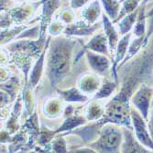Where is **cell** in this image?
<instances>
[{
  "label": "cell",
  "instance_id": "cell-27",
  "mask_svg": "<svg viewBox=\"0 0 153 153\" xmlns=\"http://www.w3.org/2000/svg\"><path fill=\"white\" fill-rule=\"evenodd\" d=\"M118 82L116 81H106L104 83H102V85L100 86V88L97 90V92L94 94V97L92 99H95V100H101V99H105L108 98L111 95H112L117 87Z\"/></svg>",
  "mask_w": 153,
  "mask_h": 153
},
{
  "label": "cell",
  "instance_id": "cell-23",
  "mask_svg": "<svg viewBox=\"0 0 153 153\" xmlns=\"http://www.w3.org/2000/svg\"><path fill=\"white\" fill-rule=\"evenodd\" d=\"M27 25H16L11 26L7 29L1 30V46H5L10 41L17 39V38L27 29Z\"/></svg>",
  "mask_w": 153,
  "mask_h": 153
},
{
  "label": "cell",
  "instance_id": "cell-14",
  "mask_svg": "<svg viewBox=\"0 0 153 153\" xmlns=\"http://www.w3.org/2000/svg\"><path fill=\"white\" fill-rule=\"evenodd\" d=\"M11 53H12V58L10 62H13L16 66H18V68L20 69L23 72L24 76H25V85H27L30 73L31 70L33 56L25 52H21V51H16V52H11Z\"/></svg>",
  "mask_w": 153,
  "mask_h": 153
},
{
  "label": "cell",
  "instance_id": "cell-10",
  "mask_svg": "<svg viewBox=\"0 0 153 153\" xmlns=\"http://www.w3.org/2000/svg\"><path fill=\"white\" fill-rule=\"evenodd\" d=\"M123 141L121 144L120 152H135V153H148L151 152L149 149L144 147L132 132V129L125 128L123 130Z\"/></svg>",
  "mask_w": 153,
  "mask_h": 153
},
{
  "label": "cell",
  "instance_id": "cell-25",
  "mask_svg": "<svg viewBox=\"0 0 153 153\" xmlns=\"http://www.w3.org/2000/svg\"><path fill=\"white\" fill-rule=\"evenodd\" d=\"M19 86H20L19 79L18 77L12 76L8 80L1 82V92L8 95V97L13 102L17 98Z\"/></svg>",
  "mask_w": 153,
  "mask_h": 153
},
{
  "label": "cell",
  "instance_id": "cell-18",
  "mask_svg": "<svg viewBox=\"0 0 153 153\" xmlns=\"http://www.w3.org/2000/svg\"><path fill=\"white\" fill-rule=\"evenodd\" d=\"M22 102H23L22 96L19 95L17 97V102L10 113L9 118H8L7 122L6 123V129L10 134H15L19 129V118L20 117V113L22 110Z\"/></svg>",
  "mask_w": 153,
  "mask_h": 153
},
{
  "label": "cell",
  "instance_id": "cell-2",
  "mask_svg": "<svg viewBox=\"0 0 153 153\" xmlns=\"http://www.w3.org/2000/svg\"><path fill=\"white\" fill-rule=\"evenodd\" d=\"M118 127L114 124H105L102 128L98 137L87 144V146L96 152H119L123 141V132Z\"/></svg>",
  "mask_w": 153,
  "mask_h": 153
},
{
  "label": "cell",
  "instance_id": "cell-19",
  "mask_svg": "<svg viewBox=\"0 0 153 153\" xmlns=\"http://www.w3.org/2000/svg\"><path fill=\"white\" fill-rule=\"evenodd\" d=\"M105 109V106L100 102V100L92 99L86 105L85 112H83V116L86 117L87 121L90 122L99 120L104 116Z\"/></svg>",
  "mask_w": 153,
  "mask_h": 153
},
{
  "label": "cell",
  "instance_id": "cell-26",
  "mask_svg": "<svg viewBox=\"0 0 153 153\" xmlns=\"http://www.w3.org/2000/svg\"><path fill=\"white\" fill-rule=\"evenodd\" d=\"M138 12H140V7L137 10H135L132 13H129L128 15L125 16L119 22H118V29L120 35H126L133 30L134 25L137 21Z\"/></svg>",
  "mask_w": 153,
  "mask_h": 153
},
{
  "label": "cell",
  "instance_id": "cell-29",
  "mask_svg": "<svg viewBox=\"0 0 153 153\" xmlns=\"http://www.w3.org/2000/svg\"><path fill=\"white\" fill-rule=\"evenodd\" d=\"M100 1L108 18L112 19V21H115L121 8V1L120 0H100Z\"/></svg>",
  "mask_w": 153,
  "mask_h": 153
},
{
  "label": "cell",
  "instance_id": "cell-45",
  "mask_svg": "<svg viewBox=\"0 0 153 153\" xmlns=\"http://www.w3.org/2000/svg\"><path fill=\"white\" fill-rule=\"evenodd\" d=\"M120 1H121V2H123V1H124V0H120Z\"/></svg>",
  "mask_w": 153,
  "mask_h": 153
},
{
  "label": "cell",
  "instance_id": "cell-4",
  "mask_svg": "<svg viewBox=\"0 0 153 153\" xmlns=\"http://www.w3.org/2000/svg\"><path fill=\"white\" fill-rule=\"evenodd\" d=\"M153 99V87L147 85L146 83H141L138 85L131 97V102L140 112L142 117L148 121L149 108L151 107V102Z\"/></svg>",
  "mask_w": 153,
  "mask_h": 153
},
{
  "label": "cell",
  "instance_id": "cell-42",
  "mask_svg": "<svg viewBox=\"0 0 153 153\" xmlns=\"http://www.w3.org/2000/svg\"><path fill=\"white\" fill-rule=\"evenodd\" d=\"M151 16H153V7H152L149 12H147V18L151 17Z\"/></svg>",
  "mask_w": 153,
  "mask_h": 153
},
{
  "label": "cell",
  "instance_id": "cell-44",
  "mask_svg": "<svg viewBox=\"0 0 153 153\" xmlns=\"http://www.w3.org/2000/svg\"><path fill=\"white\" fill-rule=\"evenodd\" d=\"M151 107H153V99H152V102H151Z\"/></svg>",
  "mask_w": 153,
  "mask_h": 153
},
{
  "label": "cell",
  "instance_id": "cell-35",
  "mask_svg": "<svg viewBox=\"0 0 153 153\" xmlns=\"http://www.w3.org/2000/svg\"><path fill=\"white\" fill-rule=\"evenodd\" d=\"M91 0H70V6L74 9H78L87 5Z\"/></svg>",
  "mask_w": 153,
  "mask_h": 153
},
{
  "label": "cell",
  "instance_id": "cell-32",
  "mask_svg": "<svg viewBox=\"0 0 153 153\" xmlns=\"http://www.w3.org/2000/svg\"><path fill=\"white\" fill-rule=\"evenodd\" d=\"M64 135H60V136H55V137L51 141V150L53 152H68L67 149V143L64 138Z\"/></svg>",
  "mask_w": 153,
  "mask_h": 153
},
{
  "label": "cell",
  "instance_id": "cell-40",
  "mask_svg": "<svg viewBox=\"0 0 153 153\" xmlns=\"http://www.w3.org/2000/svg\"><path fill=\"white\" fill-rule=\"evenodd\" d=\"M148 128H149V134H150V137L153 140V113L150 115L149 120H148Z\"/></svg>",
  "mask_w": 153,
  "mask_h": 153
},
{
  "label": "cell",
  "instance_id": "cell-46",
  "mask_svg": "<svg viewBox=\"0 0 153 153\" xmlns=\"http://www.w3.org/2000/svg\"><path fill=\"white\" fill-rule=\"evenodd\" d=\"M143 1H146V2H147V0H143Z\"/></svg>",
  "mask_w": 153,
  "mask_h": 153
},
{
  "label": "cell",
  "instance_id": "cell-22",
  "mask_svg": "<svg viewBox=\"0 0 153 153\" xmlns=\"http://www.w3.org/2000/svg\"><path fill=\"white\" fill-rule=\"evenodd\" d=\"M62 99L59 98H50L45 101L43 105V113L48 118H56L61 116L63 111Z\"/></svg>",
  "mask_w": 153,
  "mask_h": 153
},
{
  "label": "cell",
  "instance_id": "cell-31",
  "mask_svg": "<svg viewBox=\"0 0 153 153\" xmlns=\"http://www.w3.org/2000/svg\"><path fill=\"white\" fill-rule=\"evenodd\" d=\"M57 134L55 133V130H51L50 128H46L45 126H41L39 135L38 137V141L37 145L41 146V147H49L51 146V141L55 137Z\"/></svg>",
  "mask_w": 153,
  "mask_h": 153
},
{
  "label": "cell",
  "instance_id": "cell-5",
  "mask_svg": "<svg viewBox=\"0 0 153 153\" xmlns=\"http://www.w3.org/2000/svg\"><path fill=\"white\" fill-rule=\"evenodd\" d=\"M131 121L134 134L137 140L144 147L153 151V140L149 131L147 120L136 108H131Z\"/></svg>",
  "mask_w": 153,
  "mask_h": 153
},
{
  "label": "cell",
  "instance_id": "cell-7",
  "mask_svg": "<svg viewBox=\"0 0 153 153\" xmlns=\"http://www.w3.org/2000/svg\"><path fill=\"white\" fill-rule=\"evenodd\" d=\"M100 23L90 24L85 20H78L71 24H68L65 27L63 34L65 37H87L92 36L97 30L99 29Z\"/></svg>",
  "mask_w": 153,
  "mask_h": 153
},
{
  "label": "cell",
  "instance_id": "cell-1",
  "mask_svg": "<svg viewBox=\"0 0 153 153\" xmlns=\"http://www.w3.org/2000/svg\"><path fill=\"white\" fill-rule=\"evenodd\" d=\"M47 54L46 74L51 86L62 80L71 70L73 52L76 45V40L63 37L55 39L50 43Z\"/></svg>",
  "mask_w": 153,
  "mask_h": 153
},
{
  "label": "cell",
  "instance_id": "cell-16",
  "mask_svg": "<svg viewBox=\"0 0 153 153\" xmlns=\"http://www.w3.org/2000/svg\"><path fill=\"white\" fill-rule=\"evenodd\" d=\"M87 119L85 116L82 115H78V114H74L68 117H65L64 121L62 122V124L61 126L55 130V133L56 134H60V133H63L66 132V134H68L69 132H71L72 130L80 128L83 125H85L87 123Z\"/></svg>",
  "mask_w": 153,
  "mask_h": 153
},
{
  "label": "cell",
  "instance_id": "cell-43",
  "mask_svg": "<svg viewBox=\"0 0 153 153\" xmlns=\"http://www.w3.org/2000/svg\"><path fill=\"white\" fill-rule=\"evenodd\" d=\"M16 1H19V2H21V1H25V0H16Z\"/></svg>",
  "mask_w": 153,
  "mask_h": 153
},
{
  "label": "cell",
  "instance_id": "cell-12",
  "mask_svg": "<svg viewBox=\"0 0 153 153\" xmlns=\"http://www.w3.org/2000/svg\"><path fill=\"white\" fill-rule=\"evenodd\" d=\"M101 85V78L95 73L86 72L81 74L77 81V87L85 94H95Z\"/></svg>",
  "mask_w": 153,
  "mask_h": 153
},
{
  "label": "cell",
  "instance_id": "cell-41",
  "mask_svg": "<svg viewBox=\"0 0 153 153\" xmlns=\"http://www.w3.org/2000/svg\"><path fill=\"white\" fill-rule=\"evenodd\" d=\"M9 0H1V11H7L9 9Z\"/></svg>",
  "mask_w": 153,
  "mask_h": 153
},
{
  "label": "cell",
  "instance_id": "cell-13",
  "mask_svg": "<svg viewBox=\"0 0 153 153\" xmlns=\"http://www.w3.org/2000/svg\"><path fill=\"white\" fill-rule=\"evenodd\" d=\"M51 37H48L47 39V44L44 49V51L41 52V54L37 58L36 62L34 63L33 67L31 68L30 76H29V82H27V85L31 89H35L38 85V83L41 78V75L43 74V69H44V62H45V55L47 53V51L49 49L50 43H51Z\"/></svg>",
  "mask_w": 153,
  "mask_h": 153
},
{
  "label": "cell",
  "instance_id": "cell-20",
  "mask_svg": "<svg viewBox=\"0 0 153 153\" xmlns=\"http://www.w3.org/2000/svg\"><path fill=\"white\" fill-rule=\"evenodd\" d=\"M101 6L98 0H94L92 3L83 7L81 16L83 20L90 24H94L101 16Z\"/></svg>",
  "mask_w": 153,
  "mask_h": 153
},
{
  "label": "cell",
  "instance_id": "cell-21",
  "mask_svg": "<svg viewBox=\"0 0 153 153\" xmlns=\"http://www.w3.org/2000/svg\"><path fill=\"white\" fill-rule=\"evenodd\" d=\"M147 12H146V1H142V5L140 6V12L137 21L133 27V34L136 38L144 37L147 33Z\"/></svg>",
  "mask_w": 153,
  "mask_h": 153
},
{
  "label": "cell",
  "instance_id": "cell-11",
  "mask_svg": "<svg viewBox=\"0 0 153 153\" xmlns=\"http://www.w3.org/2000/svg\"><path fill=\"white\" fill-rule=\"evenodd\" d=\"M85 54L86 55L89 66L95 74L101 75L107 74L110 68V60L108 59V56L92 51H86Z\"/></svg>",
  "mask_w": 153,
  "mask_h": 153
},
{
  "label": "cell",
  "instance_id": "cell-33",
  "mask_svg": "<svg viewBox=\"0 0 153 153\" xmlns=\"http://www.w3.org/2000/svg\"><path fill=\"white\" fill-rule=\"evenodd\" d=\"M65 27H66V24L58 19H55L54 21H51L47 31L50 34V36L57 37L61 33H63Z\"/></svg>",
  "mask_w": 153,
  "mask_h": 153
},
{
  "label": "cell",
  "instance_id": "cell-9",
  "mask_svg": "<svg viewBox=\"0 0 153 153\" xmlns=\"http://www.w3.org/2000/svg\"><path fill=\"white\" fill-rule=\"evenodd\" d=\"M130 38H131V33H128L126 35H123V37L119 39L117 49H116V55L113 60V64L112 68H111V74L114 78V81L118 82L117 80V71H119V66L121 62L124 61L125 57H126L128 46L130 44Z\"/></svg>",
  "mask_w": 153,
  "mask_h": 153
},
{
  "label": "cell",
  "instance_id": "cell-17",
  "mask_svg": "<svg viewBox=\"0 0 153 153\" xmlns=\"http://www.w3.org/2000/svg\"><path fill=\"white\" fill-rule=\"evenodd\" d=\"M56 91L61 98L67 103H85L89 100V97L78 87H71L65 90L56 88Z\"/></svg>",
  "mask_w": 153,
  "mask_h": 153
},
{
  "label": "cell",
  "instance_id": "cell-30",
  "mask_svg": "<svg viewBox=\"0 0 153 153\" xmlns=\"http://www.w3.org/2000/svg\"><path fill=\"white\" fill-rule=\"evenodd\" d=\"M143 0H124L122 3V7L120 8L119 14L117 18V19L115 21H113V23H117L119 22L125 16L128 15L129 13L134 12L135 10H137L140 6L141 5V2Z\"/></svg>",
  "mask_w": 153,
  "mask_h": 153
},
{
  "label": "cell",
  "instance_id": "cell-36",
  "mask_svg": "<svg viewBox=\"0 0 153 153\" xmlns=\"http://www.w3.org/2000/svg\"><path fill=\"white\" fill-rule=\"evenodd\" d=\"M10 135L11 134L7 129L1 130V144H7L11 141L12 137Z\"/></svg>",
  "mask_w": 153,
  "mask_h": 153
},
{
  "label": "cell",
  "instance_id": "cell-15",
  "mask_svg": "<svg viewBox=\"0 0 153 153\" xmlns=\"http://www.w3.org/2000/svg\"><path fill=\"white\" fill-rule=\"evenodd\" d=\"M102 24L105 30V34L108 40V45H109L111 55L113 56L119 41V32L116 30L113 21H111V19L108 18L106 14H102Z\"/></svg>",
  "mask_w": 153,
  "mask_h": 153
},
{
  "label": "cell",
  "instance_id": "cell-37",
  "mask_svg": "<svg viewBox=\"0 0 153 153\" xmlns=\"http://www.w3.org/2000/svg\"><path fill=\"white\" fill-rule=\"evenodd\" d=\"M74 107L72 105H68L65 108H64V110H63V116H64V118L65 117H70V116H72V115H74Z\"/></svg>",
  "mask_w": 153,
  "mask_h": 153
},
{
  "label": "cell",
  "instance_id": "cell-38",
  "mask_svg": "<svg viewBox=\"0 0 153 153\" xmlns=\"http://www.w3.org/2000/svg\"><path fill=\"white\" fill-rule=\"evenodd\" d=\"M10 73L9 71H7L6 68L2 67L1 66V82H5L7 80H8L10 78Z\"/></svg>",
  "mask_w": 153,
  "mask_h": 153
},
{
  "label": "cell",
  "instance_id": "cell-6",
  "mask_svg": "<svg viewBox=\"0 0 153 153\" xmlns=\"http://www.w3.org/2000/svg\"><path fill=\"white\" fill-rule=\"evenodd\" d=\"M42 5V13L39 17V38L46 39V30L52 21L53 15L61 5V0H40Z\"/></svg>",
  "mask_w": 153,
  "mask_h": 153
},
{
  "label": "cell",
  "instance_id": "cell-34",
  "mask_svg": "<svg viewBox=\"0 0 153 153\" xmlns=\"http://www.w3.org/2000/svg\"><path fill=\"white\" fill-rule=\"evenodd\" d=\"M73 9L74 8H72V7L71 8L65 7L62 10H61V12L59 14V19L62 20V22H64L66 25L74 22L75 14Z\"/></svg>",
  "mask_w": 153,
  "mask_h": 153
},
{
  "label": "cell",
  "instance_id": "cell-39",
  "mask_svg": "<svg viewBox=\"0 0 153 153\" xmlns=\"http://www.w3.org/2000/svg\"><path fill=\"white\" fill-rule=\"evenodd\" d=\"M71 152H85V153H94V152H96L94 149H93L92 148L90 147H85V148H82V149H73Z\"/></svg>",
  "mask_w": 153,
  "mask_h": 153
},
{
  "label": "cell",
  "instance_id": "cell-28",
  "mask_svg": "<svg viewBox=\"0 0 153 153\" xmlns=\"http://www.w3.org/2000/svg\"><path fill=\"white\" fill-rule=\"evenodd\" d=\"M144 39H145V36L144 37H138V38L134 39L131 41L129 46H128V50L126 57H125L124 61L121 62L119 69L123 65L126 64L128 61H130L132 58H134V56H136V55L140 51V50L142 48H144Z\"/></svg>",
  "mask_w": 153,
  "mask_h": 153
},
{
  "label": "cell",
  "instance_id": "cell-8",
  "mask_svg": "<svg viewBox=\"0 0 153 153\" xmlns=\"http://www.w3.org/2000/svg\"><path fill=\"white\" fill-rule=\"evenodd\" d=\"M86 51H92L97 53L104 54L105 56L111 57V52L109 50L108 40L105 33H99L93 36V38L88 41L85 46L82 48L80 52L77 54V56L74 60V62H77L83 54L85 53Z\"/></svg>",
  "mask_w": 153,
  "mask_h": 153
},
{
  "label": "cell",
  "instance_id": "cell-24",
  "mask_svg": "<svg viewBox=\"0 0 153 153\" xmlns=\"http://www.w3.org/2000/svg\"><path fill=\"white\" fill-rule=\"evenodd\" d=\"M29 140L30 137H27V132L21 128V130L15 133V135L12 137L11 141L9 142V146H8V151L9 152H16L18 150L25 151Z\"/></svg>",
  "mask_w": 153,
  "mask_h": 153
},
{
  "label": "cell",
  "instance_id": "cell-3",
  "mask_svg": "<svg viewBox=\"0 0 153 153\" xmlns=\"http://www.w3.org/2000/svg\"><path fill=\"white\" fill-rule=\"evenodd\" d=\"M39 5H41L40 1L37 3H27L9 8L7 11H1V30L11 27L12 24H24L33 16Z\"/></svg>",
  "mask_w": 153,
  "mask_h": 153
}]
</instances>
